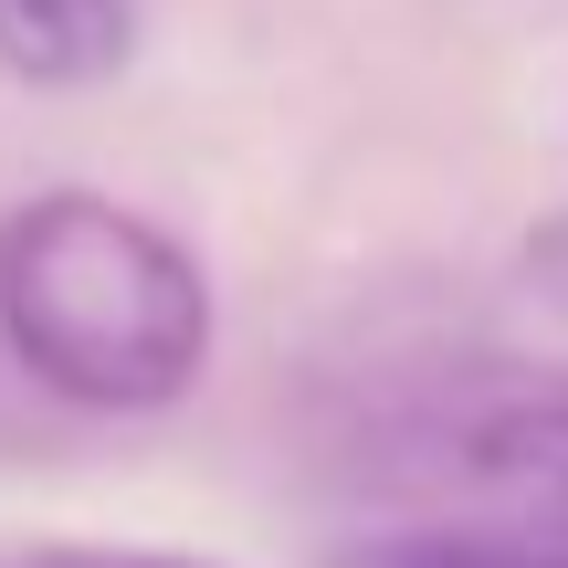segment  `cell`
<instances>
[{
  "instance_id": "obj_1",
  "label": "cell",
  "mask_w": 568,
  "mask_h": 568,
  "mask_svg": "<svg viewBox=\"0 0 568 568\" xmlns=\"http://www.w3.org/2000/svg\"><path fill=\"white\" fill-rule=\"evenodd\" d=\"M0 337L74 410H169L211 358V284L148 211L42 190L0 222Z\"/></svg>"
},
{
  "instance_id": "obj_2",
  "label": "cell",
  "mask_w": 568,
  "mask_h": 568,
  "mask_svg": "<svg viewBox=\"0 0 568 568\" xmlns=\"http://www.w3.org/2000/svg\"><path fill=\"white\" fill-rule=\"evenodd\" d=\"M400 453L432 485L495 506L485 527H527L568 548V368H464L422 389Z\"/></svg>"
},
{
  "instance_id": "obj_3",
  "label": "cell",
  "mask_w": 568,
  "mask_h": 568,
  "mask_svg": "<svg viewBox=\"0 0 568 568\" xmlns=\"http://www.w3.org/2000/svg\"><path fill=\"white\" fill-rule=\"evenodd\" d=\"M138 53V0H0V74L105 84Z\"/></svg>"
},
{
  "instance_id": "obj_4",
  "label": "cell",
  "mask_w": 568,
  "mask_h": 568,
  "mask_svg": "<svg viewBox=\"0 0 568 568\" xmlns=\"http://www.w3.org/2000/svg\"><path fill=\"white\" fill-rule=\"evenodd\" d=\"M326 568H568L558 537H527V527H379V537H347Z\"/></svg>"
},
{
  "instance_id": "obj_5",
  "label": "cell",
  "mask_w": 568,
  "mask_h": 568,
  "mask_svg": "<svg viewBox=\"0 0 568 568\" xmlns=\"http://www.w3.org/2000/svg\"><path fill=\"white\" fill-rule=\"evenodd\" d=\"M11 568H211V558H169V548H32Z\"/></svg>"
},
{
  "instance_id": "obj_6",
  "label": "cell",
  "mask_w": 568,
  "mask_h": 568,
  "mask_svg": "<svg viewBox=\"0 0 568 568\" xmlns=\"http://www.w3.org/2000/svg\"><path fill=\"white\" fill-rule=\"evenodd\" d=\"M527 274H537V295H548V305H568V222H558V232H537Z\"/></svg>"
}]
</instances>
